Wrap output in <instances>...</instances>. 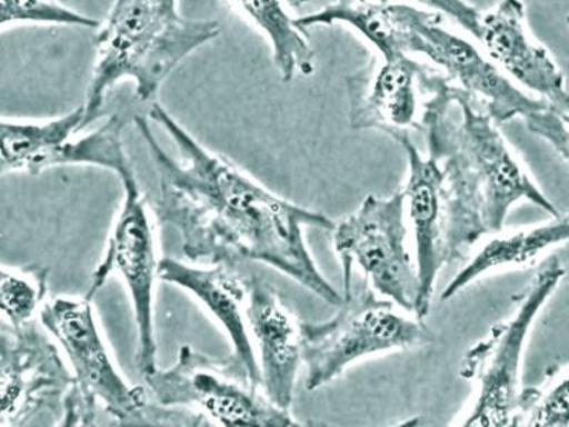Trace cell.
<instances>
[{
	"label": "cell",
	"instance_id": "cell-1",
	"mask_svg": "<svg viewBox=\"0 0 569 427\" xmlns=\"http://www.w3.org/2000/svg\"><path fill=\"white\" fill-rule=\"evenodd\" d=\"M149 116L180 155L177 160L162 149L147 117H134L159 180L157 217L181 237L188 261L231 268L263 264L325 302L342 305L343 297L320 272L303 234L308 227L332 231L330 218L273 195L240 167L206 149L164 107L152 106Z\"/></svg>",
	"mask_w": 569,
	"mask_h": 427
},
{
	"label": "cell",
	"instance_id": "cell-2",
	"mask_svg": "<svg viewBox=\"0 0 569 427\" xmlns=\"http://www.w3.org/2000/svg\"><path fill=\"white\" fill-rule=\"evenodd\" d=\"M489 110L470 91L441 76L421 116L427 152L440 161L457 256L485 236L501 232L511 208L528 201L560 211L517 160Z\"/></svg>",
	"mask_w": 569,
	"mask_h": 427
},
{
	"label": "cell",
	"instance_id": "cell-3",
	"mask_svg": "<svg viewBox=\"0 0 569 427\" xmlns=\"http://www.w3.org/2000/svg\"><path fill=\"white\" fill-rule=\"evenodd\" d=\"M177 2L114 0L96 38L98 62L83 105V129L99 119L107 93L120 81H133L137 98L150 101L182 60L220 36V22L182 18Z\"/></svg>",
	"mask_w": 569,
	"mask_h": 427
},
{
	"label": "cell",
	"instance_id": "cell-4",
	"mask_svg": "<svg viewBox=\"0 0 569 427\" xmlns=\"http://www.w3.org/2000/svg\"><path fill=\"white\" fill-rule=\"evenodd\" d=\"M40 322L68 355L74 376L60 425L93 426L101 405L120 426H211L201 411L151 404L146 388L126 383L88 297L53 298L40 308Z\"/></svg>",
	"mask_w": 569,
	"mask_h": 427
},
{
	"label": "cell",
	"instance_id": "cell-5",
	"mask_svg": "<svg viewBox=\"0 0 569 427\" xmlns=\"http://www.w3.org/2000/svg\"><path fill=\"white\" fill-rule=\"evenodd\" d=\"M389 299L376 297L369 281L362 287L353 282L332 318L302 322L307 389L322 388L368 356L423 347L433 340L423 319L401 317Z\"/></svg>",
	"mask_w": 569,
	"mask_h": 427
},
{
	"label": "cell",
	"instance_id": "cell-6",
	"mask_svg": "<svg viewBox=\"0 0 569 427\" xmlns=\"http://www.w3.org/2000/svg\"><path fill=\"white\" fill-rule=\"evenodd\" d=\"M567 269L552 257L520 295L517 311L498 322L485 339L467 350L460 376L476 386V398L461 426H517L521 399L520 373L528 335L543 305L557 291Z\"/></svg>",
	"mask_w": 569,
	"mask_h": 427
},
{
	"label": "cell",
	"instance_id": "cell-7",
	"mask_svg": "<svg viewBox=\"0 0 569 427\" xmlns=\"http://www.w3.org/2000/svg\"><path fill=\"white\" fill-rule=\"evenodd\" d=\"M147 389L157 404L188 408L230 427L301 426L269 400L242 365L230 358L217 360L188 347L178 350L176 364L146 376Z\"/></svg>",
	"mask_w": 569,
	"mask_h": 427
},
{
	"label": "cell",
	"instance_id": "cell-8",
	"mask_svg": "<svg viewBox=\"0 0 569 427\" xmlns=\"http://www.w3.org/2000/svg\"><path fill=\"white\" fill-rule=\"evenodd\" d=\"M405 191L386 198L366 197L362 205L335 224L333 248L342 262L345 292L355 282V267L365 274L375 291L415 314L419 278L406 240Z\"/></svg>",
	"mask_w": 569,
	"mask_h": 427
},
{
	"label": "cell",
	"instance_id": "cell-9",
	"mask_svg": "<svg viewBox=\"0 0 569 427\" xmlns=\"http://www.w3.org/2000/svg\"><path fill=\"white\" fill-rule=\"evenodd\" d=\"M406 52L426 56L446 71L451 83L470 91L486 105L498 125L540 109L543 100L525 93L477 46L445 28L443 14L405 2H390Z\"/></svg>",
	"mask_w": 569,
	"mask_h": 427
},
{
	"label": "cell",
	"instance_id": "cell-10",
	"mask_svg": "<svg viewBox=\"0 0 569 427\" xmlns=\"http://www.w3.org/2000/svg\"><path fill=\"white\" fill-rule=\"evenodd\" d=\"M123 206L107 240L106 252L93 276L86 297L93 299L113 274H119L129 289L137 328V366L142 376L154 374L157 340L154 329V288L159 278L154 228L144 197L136 178L121 182Z\"/></svg>",
	"mask_w": 569,
	"mask_h": 427
},
{
	"label": "cell",
	"instance_id": "cell-11",
	"mask_svg": "<svg viewBox=\"0 0 569 427\" xmlns=\"http://www.w3.org/2000/svg\"><path fill=\"white\" fill-rule=\"evenodd\" d=\"M74 385L52 340L32 322L0 330V426L33 425L52 416L62 424L64 399Z\"/></svg>",
	"mask_w": 569,
	"mask_h": 427
},
{
	"label": "cell",
	"instance_id": "cell-12",
	"mask_svg": "<svg viewBox=\"0 0 569 427\" xmlns=\"http://www.w3.org/2000/svg\"><path fill=\"white\" fill-rule=\"evenodd\" d=\"M405 150L409 162L408 185L405 187L406 210L413 226L416 268H418L419 297L415 317L425 319L433 302L437 278L441 269L457 257L451 240V214L440 161L427 152L421 155L409 133L395 139Z\"/></svg>",
	"mask_w": 569,
	"mask_h": 427
},
{
	"label": "cell",
	"instance_id": "cell-13",
	"mask_svg": "<svg viewBox=\"0 0 569 427\" xmlns=\"http://www.w3.org/2000/svg\"><path fill=\"white\" fill-rule=\"evenodd\" d=\"M378 58L347 80L350 125L383 131L391 139L421 129V99L429 98L435 71L410 54Z\"/></svg>",
	"mask_w": 569,
	"mask_h": 427
},
{
	"label": "cell",
	"instance_id": "cell-14",
	"mask_svg": "<svg viewBox=\"0 0 569 427\" xmlns=\"http://www.w3.org/2000/svg\"><path fill=\"white\" fill-rule=\"evenodd\" d=\"M522 0H500L482 13L479 39L498 68L516 83L546 101L566 98V76L551 54L528 32Z\"/></svg>",
	"mask_w": 569,
	"mask_h": 427
},
{
	"label": "cell",
	"instance_id": "cell-15",
	"mask_svg": "<svg viewBox=\"0 0 569 427\" xmlns=\"http://www.w3.org/2000/svg\"><path fill=\"white\" fill-rule=\"evenodd\" d=\"M247 320L256 340L262 389L279 408L291 409L302 359L301 324L283 307L276 289L249 279Z\"/></svg>",
	"mask_w": 569,
	"mask_h": 427
},
{
	"label": "cell",
	"instance_id": "cell-16",
	"mask_svg": "<svg viewBox=\"0 0 569 427\" xmlns=\"http://www.w3.org/2000/svg\"><path fill=\"white\" fill-rule=\"evenodd\" d=\"M159 278L184 289L218 320L231 340L232 358L262 388L261 370L247 320L249 279L231 267H197L174 258L161 259Z\"/></svg>",
	"mask_w": 569,
	"mask_h": 427
},
{
	"label": "cell",
	"instance_id": "cell-17",
	"mask_svg": "<svg viewBox=\"0 0 569 427\" xmlns=\"http://www.w3.org/2000/svg\"><path fill=\"white\" fill-rule=\"evenodd\" d=\"M569 241V212L558 214L551 221L541 226L526 228L510 236L497 237L487 242L481 251L471 259L460 272L451 279L445 291L441 292V301H450L462 289H466L477 279L497 269L526 267L536 262L542 252L548 251L560 244Z\"/></svg>",
	"mask_w": 569,
	"mask_h": 427
},
{
	"label": "cell",
	"instance_id": "cell-18",
	"mask_svg": "<svg viewBox=\"0 0 569 427\" xmlns=\"http://www.w3.org/2000/svg\"><path fill=\"white\" fill-rule=\"evenodd\" d=\"M233 7L267 36L272 46L273 63L283 81H291L297 73L311 76L315 53L307 32L299 28L289 8H301L309 0H230Z\"/></svg>",
	"mask_w": 569,
	"mask_h": 427
},
{
	"label": "cell",
	"instance_id": "cell-19",
	"mask_svg": "<svg viewBox=\"0 0 569 427\" xmlns=\"http://www.w3.org/2000/svg\"><path fill=\"white\" fill-rule=\"evenodd\" d=\"M84 106L44 121L3 119L0 123V170L38 176L53 150L83 130Z\"/></svg>",
	"mask_w": 569,
	"mask_h": 427
},
{
	"label": "cell",
	"instance_id": "cell-20",
	"mask_svg": "<svg viewBox=\"0 0 569 427\" xmlns=\"http://www.w3.org/2000/svg\"><path fill=\"white\" fill-rule=\"evenodd\" d=\"M391 0H337L323 9L298 18L305 32L313 27H330L342 23L352 28L373 46L383 59H398L406 52L403 36L391 13Z\"/></svg>",
	"mask_w": 569,
	"mask_h": 427
},
{
	"label": "cell",
	"instance_id": "cell-21",
	"mask_svg": "<svg viewBox=\"0 0 569 427\" xmlns=\"http://www.w3.org/2000/svg\"><path fill=\"white\" fill-rule=\"evenodd\" d=\"M124 120L111 116L103 126L63 142L43 161V171L60 166H94L114 172L121 182L136 178L123 141Z\"/></svg>",
	"mask_w": 569,
	"mask_h": 427
},
{
	"label": "cell",
	"instance_id": "cell-22",
	"mask_svg": "<svg viewBox=\"0 0 569 427\" xmlns=\"http://www.w3.org/2000/svg\"><path fill=\"white\" fill-rule=\"evenodd\" d=\"M49 271L40 267L8 268L0 271V308L3 320L19 327L32 322L48 295Z\"/></svg>",
	"mask_w": 569,
	"mask_h": 427
},
{
	"label": "cell",
	"instance_id": "cell-23",
	"mask_svg": "<svg viewBox=\"0 0 569 427\" xmlns=\"http://www.w3.org/2000/svg\"><path fill=\"white\" fill-rule=\"evenodd\" d=\"M517 426H569V373L550 388H522Z\"/></svg>",
	"mask_w": 569,
	"mask_h": 427
},
{
	"label": "cell",
	"instance_id": "cell-24",
	"mask_svg": "<svg viewBox=\"0 0 569 427\" xmlns=\"http://www.w3.org/2000/svg\"><path fill=\"white\" fill-rule=\"evenodd\" d=\"M22 23L100 28L99 20L76 12L58 0H0V27L4 29Z\"/></svg>",
	"mask_w": 569,
	"mask_h": 427
},
{
	"label": "cell",
	"instance_id": "cell-25",
	"mask_svg": "<svg viewBox=\"0 0 569 427\" xmlns=\"http://www.w3.org/2000/svg\"><path fill=\"white\" fill-rule=\"evenodd\" d=\"M525 121L527 129L546 140L569 166V93L561 100H543Z\"/></svg>",
	"mask_w": 569,
	"mask_h": 427
},
{
	"label": "cell",
	"instance_id": "cell-26",
	"mask_svg": "<svg viewBox=\"0 0 569 427\" xmlns=\"http://www.w3.org/2000/svg\"><path fill=\"white\" fill-rule=\"evenodd\" d=\"M433 12L446 14L459 23L466 32L479 38L482 13L466 0H413Z\"/></svg>",
	"mask_w": 569,
	"mask_h": 427
},
{
	"label": "cell",
	"instance_id": "cell-27",
	"mask_svg": "<svg viewBox=\"0 0 569 427\" xmlns=\"http://www.w3.org/2000/svg\"><path fill=\"white\" fill-rule=\"evenodd\" d=\"M567 22H568V24H569V14H568V17H567Z\"/></svg>",
	"mask_w": 569,
	"mask_h": 427
}]
</instances>
